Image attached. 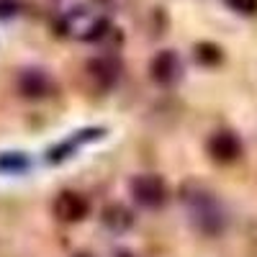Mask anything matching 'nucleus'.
<instances>
[{
    "label": "nucleus",
    "mask_w": 257,
    "mask_h": 257,
    "mask_svg": "<svg viewBox=\"0 0 257 257\" xmlns=\"http://www.w3.org/2000/svg\"><path fill=\"white\" fill-rule=\"evenodd\" d=\"M118 72H121L118 62L111 59V57H98V59L88 62V75H90V80L98 85L100 90L113 88L116 80H118Z\"/></svg>",
    "instance_id": "6"
},
{
    "label": "nucleus",
    "mask_w": 257,
    "mask_h": 257,
    "mask_svg": "<svg viewBox=\"0 0 257 257\" xmlns=\"http://www.w3.org/2000/svg\"><path fill=\"white\" fill-rule=\"evenodd\" d=\"M18 85H21V93H24L26 98H44L52 90L49 77L41 70H26L24 75H21Z\"/></svg>",
    "instance_id": "7"
},
{
    "label": "nucleus",
    "mask_w": 257,
    "mask_h": 257,
    "mask_svg": "<svg viewBox=\"0 0 257 257\" xmlns=\"http://www.w3.org/2000/svg\"><path fill=\"white\" fill-rule=\"evenodd\" d=\"M149 75L157 85H173L180 77V59L173 49H162L149 62Z\"/></svg>",
    "instance_id": "5"
},
{
    "label": "nucleus",
    "mask_w": 257,
    "mask_h": 257,
    "mask_svg": "<svg viewBox=\"0 0 257 257\" xmlns=\"http://www.w3.org/2000/svg\"><path fill=\"white\" fill-rule=\"evenodd\" d=\"M103 224L113 229V231H126L128 226L134 224V216H132V211H128L126 206L121 203H113V206H105L103 211Z\"/></svg>",
    "instance_id": "8"
},
{
    "label": "nucleus",
    "mask_w": 257,
    "mask_h": 257,
    "mask_svg": "<svg viewBox=\"0 0 257 257\" xmlns=\"http://www.w3.org/2000/svg\"><path fill=\"white\" fill-rule=\"evenodd\" d=\"M128 190H132L134 201L139 206H144V208H160L167 201V185H165V180L160 175H152V173H142V175L132 178Z\"/></svg>",
    "instance_id": "2"
},
{
    "label": "nucleus",
    "mask_w": 257,
    "mask_h": 257,
    "mask_svg": "<svg viewBox=\"0 0 257 257\" xmlns=\"http://www.w3.org/2000/svg\"><path fill=\"white\" fill-rule=\"evenodd\" d=\"M206 152H208V157L213 162L231 165V162H237L242 157V142H239L237 134H231V132H216V134L208 137Z\"/></svg>",
    "instance_id": "3"
},
{
    "label": "nucleus",
    "mask_w": 257,
    "mask_h": 257,
    "mask_svg": "<svg viewBox=\"0 0 257 257\" xmlns=\"http://www.w3.org/2000/svg\"><path fill=\"white\" fill-rule=\"evenodd\" d=\"M180 196L190 216V224L206 237H219L226 226V213H224L221 201L201 183H185Z\"/></svg>",
    "instance_id": "1"
},
{
    "label": "nucleus",
    "mask_w": 257,
    "mask_h": 257,
    "mask_svg": "<svg viewBox=\"0 0 257 257\" xmlns=\"http://www.w3.org/2000/svg\"><path fill=\"white\" fill-rule=\"evenodd\" d=\"M75 257H93V254H85V252H80V254H75Z\"/></svg>",
    "instance_id": "12"
},
{
    "label": "nucleus",
    "mask_w": 257,
    "mask_h": 257,
    "mask_svg": "<svg viewBox=\"0 0 257 257\" xmlns=\"http://www.w3.org/2000/svg\"><path fill=\"white\" fill-rule=\"evenodd\" d=\"M196 59L201 64H206V67H213V64L221 62V49L216 44H206V41H203V44L196 47Z\"/></svg>",
    "instance_id": "9"
},
{
    "label": "nucleus",
    "mask_w": 257,
    "mask_h": 257,
    "mask_svg": "<svg viewBox=\"0 0 257 257\" xmlns=\"http://www.w3.org/2000/svg\"><path fill=\"white\" fill-rule=\"evenodd\" d=\"M16 13V0H0V18H8Z\"/></svg>",
    "instance_id": "11"
},
{
    "label": "nucleus",
    "mask_w": 257,
    "mask_h": 257,
    "mask_svg": "<svg viewBox=\"0 0 257 257\" xmlns=\"http://www.w3.org/2000/svg\"><path fill=\"white\" fill-rule=\"evenodd\" d=\"M224 3L239 16H257V0H224Z\"/></svg>",
    "instance_id": "10"
},
{
    "label": "nucleus",
    "mask_w": 257,
    "mask_h": 257,
    "mask_svg": "<svg viewBox=\"0 0 257 257\" xmlns=\"http://www.w3.org/2000/svg\"><path fill=\"white\" fill-rule=\"evenodd\" d=\"M88 211H90L88 201L77 190H62L54 198V216L62 224H77L88 216Z\"/></svg>",
    "instance_id": "4"
}]
</instances>
